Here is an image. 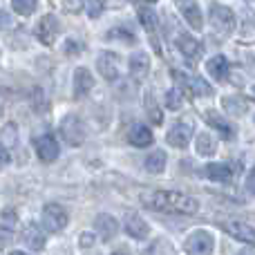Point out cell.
Instances as JSON below:
<instances>
[{"label":"cell","instance_id":"1","mask_svg":"<svg viewBox=\"0 0 255 255\" xmlns=\"http://www.w3.org/2000/svg\"><path fill=\"white\" fill-rule=\"evenodd\" d=\"M141 202L148 208L161 213H175V215H195L199 202L190 195L175 193V190H145L141 193Z\"/></svg>","mask_w":255,"mask_h":255},{"label":"cell","instance_id":"2","mask_svg":"<svg viewBox=\"0 0 255 255\" xmlns=\"http://www.w3.org/2000/svg\"><path fill=\"white\" fill-rule=\"evenodd\" d=\"M58 132H61V136L65 139V143H70V145H81L85 139L83 124H81V119L76 115L63 117L61 124H58Z\"/></svg>","mask_w":255,"mask_h":255},{"label":"cell","instance_id":"3","mask_svg":"<svg viewBox=\"0 0 255 255\" xmlns=\"http://www.w3.org/2000/svg\"><path fill=\"white\" fill-rule=\"evenodd\" d=\"M43 226L49 233H58L67 226V211L61 204H45L43 206Z\"/></svg>","mask_w":255,"mask_h":255},{"label":"cell","instance_id":"4","mask_svg":"<svg viewBox=\"0 0 255 255\" xmlns=\"http://www.w3.org/2000/svg\"><path fill=\"white\" fill-rule=\"evenodd\" d=\"M58 34H61V22H58V18L52 16V13L43 16L38 20V25H36V38L43 45H54Z\"/></svg>","mask_w":255,"mask_h":255},{"label":"cell","instance_id":"5","mask_svg":"<svg viewBox=\"0 0 255 255\" xmlns=\"http://www.w3.org/2000/svg\"><path fill=\"white\" fill-rule=\"evenodd\" d=\"M186 253H211L215 249V238L208 231H193L186 238Z\"/></svg>","mask_w":255,"mask_h":255},{"label":"cell","instance_id":"6","mask_svg":"<svg viewBox=\"0 0 255 255\" xmlns=\"http://www.w3.org/2000/svg\"><path fill=\"white\" fill-rule=\"evenodd\" d=\"M211 25L215 27V31L220 34H231L235 29V16L229 7L222 4H213L211 7Z\"/></svg>","mask_w":255,"mask_h":255},{"label":"cell","instance_id":"7","mask_svg":"<svg viewBox=\"0 0 255 255\" xmlns=\"http://www.w3.org/2000/svg\"><path fill=\"white\" fill-rule=\"evenodd\" d=\"M177 9H179V13L186 18V22H188L190 27H193L195 31H199L204 27V16H202V9H199L197 0H175Z\"/></svg>","mask_w":255,"mask_h":255},{"label":"cell","instance_id":"8","mask_svg":"<svg viewBox=\"0 0 255 255\" xmlns=\"http://www.w3.org/2000/svg\"><path fill=\"white\" fill-rule=\"evenodd\" d=\"M97 67L106 81L119 79V56L115 52H101L97 56Z\"/></svg>","mask_w":255,"mask_h":255},{"label":"cell","instance_id":"9","mask_svg":"<svg viewBox=\"0 0 255 255\" xmlns=\"http://www.w3.org/2000/svg\"><path fill=\"white\" fill-rule=\"evenodd\" d=\"M190 134H193V126L179 121V124H175L170 130H168L166 141L172 145V148H186V145L190 143Z\"/></svg>","mask_w":255,"mask_h":255},{"label":"cell","instance_id":"10","mask_svg":"<svg viewBox=\"0 0 255 255\" xmlns=\"http://www.w3.org/2000/svg\"><path fill=\"white\" fill-rule=\"evenodd\" d=\"M124 229L130 238L134 240H145L150 235V226L143 217H139L136 213H128L126 215V222H124Z\"/></svg>","mask_w":255,"mask_h":255},{"label":"cell","instance_id":"11","mask_svg":"<svg viewBox=\"0 0 255 255\" xmlns=\"http://www.w3.org/2000/svg\"><path fill=\"white\" fill-rule=\"evenodd\" d=\"M36 154H38V159H40V161H45V163L56 161V157H58L56 139H54V136H49V134L38 136V139H36Z\"/></svg>","mask_w":255,"mask_h":255},{"label":"cell","instance_id":"12","mask_svg":"<svg viewBox=\"0 0 255 255\" xmlns=\"http://www.w3.org/2000/svg\"><path fill=\"white\" fill-rule=\"evenodd\" d=\"M224 231L231 235V238L240 240V242H244V244H253V247H255V229H253V226L233 220V222H226Z\"/></svg>","mask_w":255,"mask_h":255},{"label":"cell","instance_id":"13","mask_svg":"<svg viewBox=\"0 0 255 255\" xmlns=\"http://www.w3.org/2000/svg\"><path fill=\"white\" fill-rule=\"evenodd\" d=\"M128 67H130V76L134 81H143L145 76H148L150 72V58L145 52H136L130 56V63H128Z\"/></svg>","mask_w":255,"mask_h":255},{"label":"cell","instance_id":"14","mask_svg":"<svg viewBox=\"0 0 255 255\" xmlns=\"http://www.w3.org/2000/svg\"><path fill=\"white\" fill-rule=\"evenodd\" d=\"M94 88L92 72L88 67H76L74 70V99H81Z\"/></svg>","mask_w":255,"mask_h":255},{"label":"cell","instance_id":"15","mask_svg":"<svg viewBox=\"0 0 255 255\" xmlns=\"http://www.w3.org/2000/svg\"><path fill=\"white\" fill-rule=\"evenodd\" d=\"M204 119H206V124L211 126V128H215V130L220 132V134L224 136V139H229V141H231V139H235V128L231 126L222 115H217L215 110H208L206 115H204Z\"/></svg>","mask_w":255,"mask_h":255},{"label":"cell","instance_id":"16","mask_svg":"<svg viewBox=\"0 0 255 255\" xmlns=\"http://www.w3.org/2000/svg\"><path fill=\"white\" fill-rule=\"evenodd\" d=\"M139 20H141V25H143V29L148 31V36L152 38V45H157V43H159V40H157L159 22H157V13H154V9L141 7V9H139ZM157 49H159V45H157Z\"/></svg>","mask_w":255,"mask_h":255},{"label":"cell","instance_id":"17","mask_svg":"<svg viewBox=\"0 0 255 255\" xmlns=\"http://www.w3.org/2000/svg\"><path fill=\"white\" fill-rule=\"evenodd\" d=\"M177 47H179V52L184 54L186 58H190V61H195V58L202 54V45H199L197 38H193L190 34H179L177 36Z\"/></svg>","mask_w":255,"mask_h":255},{"label":"cell","instance_id":"18","mask_svg":"<svg viewBox=\"0 0 255 255\" xmlns=\"http://www.w3.org/2000/svg\"><path fill=\"white\" fill-rule=\"evenodd\" d=\"M128 141H130L132 145H136V148H148V145L152 143V132H150L148 126L134 124L130 128V132H128Z\"/></svg>","mask_w":255,"mask_h":255},{"label":"cell","instance_id":"19","mask_svg":"<svg viewBox=\"0 0 255 255\" xmlns=\"http://www.w3.org/2000/svg\"><path fill=\"white\" fill-rule=\"evenodd\" d=\"M22 240H25V244L29 249H34V251H40V249L45 247V233L36 222H31V224L25 226V231H22Z\"/></svg>","mask_w":255,"mask_h":255},{"label":"cell","instance_id":"20","mask_svg":"<svg viewBox=\"0 0 255 255\" xmlns=\"http://www.w3.org/2000/svg\"><path fill=\"white\" fill-rule=\"evenodd\" d=\"M204 175L213 181H220V184H229L233 179V172H231V168L226 163H208L204 168Z\"/></svg>","mask_w":255,"mask_h":255},{"label":"cell","instance_id":"21","mask_svg":"<svg viewBox=\"0 0 255 255\" xmlns=\"http://www.w3.org/2000/svg\"><path fill=\"white\" fill-rule=\"evenodd\" d=\"M175 76H179V81H181V83H186V85H188V88H190V92H193V94H197V97H211V94H213V88H211V85H208L204 79H199V76H190V79H188V76L179 74V72H177Z\"/></svg>","mask_w":255,"mask_h":255},{"label":"cell","instance_id":"22","mask_svg":"<svg viewBox=\"0 0 255 255\" xmlns=\"http://www.w3.org/2000/svg\"><path fill=\"white\" fill-rule=\"evenodd\" d=\"M117 229H119V224H117V220L112 215L101 213L97 217V233L101 235V240H112L117 235Z\"/></svg>","mask_w":255,"mask_h":255},{"label":"cell","instance_id":"23","mask_svg":"<svg viewBox=\"0 0 255 255\" xmlns=\"http://www.w3.org/2000/svg\"><path fill=\"white\" fill-rule=\"evenodd\" d=\"M206 70L213 79L226 81V76H229V61H226V56H213V58H208Z\"/></svg>","mask_w":255,"mask_h":255},{"label":"cell","instance_id":"24","mask_svg":"<svg viewBox=\"0 0 255 255\" xmlns=\"http://www.w3.org/2000/svg\"><path fill=\"white\" fill-rule=\"evenodd\" d=\"M163 168H166V152H163V150H154L152 154H148V159H145V170H148L150 175H159V172H163Z\"/></svg>","mask_w":255,"mask_h":255},{"label":"cell","instance_id":"25","mask_svg":"<svg viewBox=\"0 0 255 255\" xmlns=\"http://www.w3.org/2000/svg\"><path fill=\"white\" fill-rule=\"evenodd\" d=\"M195 148H197V154H202V157H208V154L215 152V139H213L208 132H202V134L197 136V143H195Z\"/></svg>","mask_w":255,"mask_h":255},{"label":"cell","instance_id":"26","mask_svg":"<svg viewBox=\"0 0 255 255\" xmlns=\"http://www.w3.org/2000/svg\"><path fill=\"white\" fill-rule=\"evenodd\" d=\"M38 7V0H11V9L20 16H29V13L36 11Z\"/></svg>","mask_w":255,"mask_h":255},{"label":"cell","instance_id":"27","mask_svg":"<svg viewBox=\"0 0 255 255\" xmlns=\"http://www.w3.org/2000/svg\"><path fill=\"white\" fill-rule=\"evenodd\" d=\"M143 103H145V110H148V117H150V119H152L154 124H161V110H159L157 101L152 99V94H150V92H145Z\"/></svg>","mask_w":255,"mask_h":255},{"label":"cell","instance_id":"28","mask_svg":"<svg viewBox=\"0 0 255 255\" xmlns=\"http://www.w3.org/2000/svg\"><path fill=\"white\" fill-rule=\"evenodd\" d=\"M181 106H184V97H181V92L177 88H170L166 92V108H170V110H179Z\"/></svg>","mask_w":255,"mask_h":255},{"label":"cell","instance_id":"29","mask_svg":"<svg viewBox=\"0 0 255 255\" xmlns=\"http://www.w3.org/2000/svg\"><path fill=\"white\" fill-rule=\"evenodd\" d=\"M224 108H226V112H231V115H242V112L247 110V103H244L242 99H238V97H226L224 99Z\"/></svg>","mask_w":255,"mask_h":255},{"label":"cell","instance_id":"30","mask_svg":"<svg viewBox=\"0 0 255 255\" xmlns=\"http://www.w3.org/2000/svg\"><path fill=\"white\" fill-rule=\"evenodd\" d=\"M83 7H85V11H88L90 18H99L103 13L106 2H103V0H83Z\"/></svg>","mask_w":255,"mask_h":255},{"label":"cell","instance_id":"31","mask_svg":"<svg viewBox=\"0 0 255 255\" xmlns=\"http://www.w3.org/2000/svg\"><path fill=\"white\" fill-rule=\"evenodd\" d=\"M79 244H81V249L94 247V235H92V233H83V235L79 238Z\"/></svg>","mask_w":255,"mask_h":255},{"label":"cell","instance_id":"32","mask_svg":"<svg viewBox=\"0 0 255 255\" xmlns=\"http://www.w3.org/2000/svg\"><path fill=\"white\" fill-rule=\"evenodd\" d=\"M9 161H11V154L7 152V148H4V145H0V168H4Z\"/></svg>","mask_w":255,"mask_h":255},{"label":"cell","instance_id":"33","mask_svg":"<svg viewBox=\"0 0 255 255\" xmlns=\"http://www.w3.org/2000/svg\"><path fill=\"white\" fill-rule=\"evenodd\" d=\"M247 188L251 190V193L255 195V168L251 170V175H249V179H247Z\"/></svg>","mask_w":255,"mask_h":255},{"label":"cell","instance_id":"34","mask_svg":"<svg viewBox=\"0 0 255 255\" xmlns=\"http://www.w3.org/2000/svg\"><path fill=\"white\" fill-rule=\"evenodd\" d=\"M79 49V45H76V40H67V47H65V52H76Z\"/></svg>","mask_w":255,"mask_h":255},{"label":"cell","instance_id":"35","mask_svg":"<svg viewBox=\"0 0 255 255\" xmlns=\"http://www.w3.org/2000/svg\"><path fill=\"white\" fill-rule=\"evenodd\" d=\"M9 25V16L7 13H0V29H2V27H7Z\"/></svg>","mask_w":255,"mask_h":255},{"label":"cell","instance_id":"36","mask_svg":"<svg viewBox=\"0 0 255 255\" xmlns=\"http://www.w3.org/2000/svg\"><path fill=\"white\" fill-rule=\"evenodd\" d=\"M251 94H253V97H255V85H253V88H251Z\"/></svg>","mask_w":255,"mask_h":255},{"label":"cell","instance_id":"37","mask_svg":"<svg viewBox=\"0 0 255 255\" xmlns=\"http://www.w3.org/2000/svg\"><path fill=\"white\" fill-rule=\"evenodd\" d=\"M148 2H154V0H148Z\"/></svg>","mask_w":255,"mask_h":255}]
</instances>
